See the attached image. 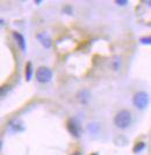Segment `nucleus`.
Here are the masks:
<instances>
[{"instance_id": "f257e3e1", "label": "nucleus", "mask_w": 151, "mask_h": 155, "mask_svg": "<svg viewBox=\"0 0 151 155\" xmlns=\"http://www.w3.org/2000/svg\"><path fill=\"white\" fill-rule=\"evenodd\" d=\"M114 124L118 129L125 130L132 124V112L129 110H120L114 117Z\"/></svg>"}, {"instance_id": "1a4fd4ad", "label": "nucleus", "mask_w": 151, "mask_h": 155, "mask_svg": "<svg viewBox=\"0 0 151 155\" xmlns=\"http://www.w3.org/2000/svg\"><path fill=\"white\" fill-rule=\"evenodd\" d=\"M144 147H145V143L141 141V142H138V143L135 145V147H134L132 150H134V153H139L141 150H143V149H144Z\"/></svg>"}, {"instance_id": "39448f33", "label": "nucleus", "mask_w": 151, "mask_h": 155, "mask_svg": "<svg viewBox=\"0 0 151 155\" xmlns=\"http://www.w3.org/2000/svg\"><path fill=\"white\" fill-rule=\"evenodd\" d=\"M36 38L39 41V43L42 44V45L46 48V49H49L51 44H53V42H51V38L49 37V35L46 34V32H39L37 35H36Z\"/></svg>"}, {"instance_id": "6e6552de", "label": "nucleus", "mask_w": 151, "mask_h": 155, "mask_svg": "<svg viewBox=\"0 0 151 155\" xmlns=\"http://www.w3.org/2000/svg\"><path fill=\"white\" fill-rule=\"evenodd\" d=\"M33 65L32 63H27L26 65V70H25V77H26L27 81H30L32 75H33Z\"/></svg>"}, {"instance_id": "9d476101", "label": "nucleus", "mask_w": 151, "mask_h": 155, "mask_svg": "<svg viewBox=\"0 0 151 155\" xmlns=\"http://www.w3.org/2000/svg\"><path fill=\"white\" fill-rule=\"evenodd\" d=\"M139 42L142 44H146V45H151V36H145L139 39Z\"/></svg>"}, {"instance_id": "0eeeda50", "label": "nucleus", "mask_w": 151, "mask_h": 155, "mask_svg": "<svg viewBox=\"0 0 151 155\" xmlns=\"http://www.w3.org/2000/svg\"><path fill=\"white\" fill-rule=\"evenodd\" d=\"M90 97H91V94H90V91H80L78 93V95H77V98H78V101L80 103H87L88 102V100H90Z\"/></svg>"}, {"instance_id": "f8f14e48", "label": "nucleus", "mask_w": 151, "mask_h": 155, "mask_svg": "<svg viewBox=\"0 0 151 155\" xmlns=\"http://www.w3.org/2000/svg\"><path fill=\"white\" fill-rule=\"evenodd\" d=\"M71 155H81V153H80V152H74V153H72Z\"/></svg>"}, {"instance_id": "7ed1b4c3", "label": "nucleus", "mask_w": 151, "mask_h": 155, "mask_svg": "<svg viewBox=\"0 0 151 155\" xmlns=\"http://www.w3.org/2000/svg\"><path fill=\"white\" fill-rule=\"evenodd\" d=\"M35 78L39 84H46L53 79V72L46 66H41L35 72Z\"/></svg>"}, {"instance_id": "20e7f679", "label": "nucleus", "mask_w": 151, "mask_h": 155, "mask_svg": "<svg viewBox=\"0 0 151 155\" xmlns=\"http://www.w3.org/2000/svg\"><path fill=\"white\" fill-rule=\"evenodd\" d=\"M66 126H67L69 132L73 137H76V138L80 137V134H81V126H80V124H79V122L76 118H70L67 120V123H66Z\"/></svg>"}, {"instance_id": "9b49d317", "label": "nucleus", "mask_w": 151, "mask_h": 155, "mask_svg": "<svg viewBox=\"0 0 151 155\" xmlns=\"http://www.w3.org/2000/svg\"><path fill=\"white\" fill-rule=\"evenodd\" d=\"M115 2H116L118 5H120V6H125V5L128 4V1H127V0H116Z\"/></svg>"}, {"instance_id": "f03ea898", "label": "nucleus", "mask_w": 151, "mask_h": 155, "mask_svg": "<svg viewBox=\"0 0 151 155\" xmlns=\"http://www.w3.org/2000/svg\"><path fill=\"white\" fill-rule=\"evenodd\" d=\"M132 103L135 105V108H137V109H145L149 104V95L145 91H137L132 96Z\"/></svg>"}, {"instance_id": "423d86ee", "label": "nucleus", "mask_w": 151, "mask_h": 155, "mask_svg": "<svg viewBox=\"0 0 151 155\" xmlns=\"http://www.w3.org/2000/svg\"><path fill=\"white\" fill-rule=\"evenodd\" d=\"M13 36H14V38L16 39L18 45H19V48L21 49V51L22 52L26 51V39H25V37H23V36L18 31H14Z\"/></svg>"}, {"instance_id": "ddd939ff", "label": "nucleus", "mask_w": 151, "mask_h": 155, "mask_svg": "<svg viewBox=\"0 0 151 155\" xmlns=\"http://www.w3.org/2000/svg\"><path fill=\"white\" fill-rule=\"evenodd\" d=\"M150 4H151V1H150Z\"/></svg>"}]
</instances>
